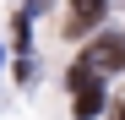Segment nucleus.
<instances>
[{
    "label": "nucleus",
    "mask_w": 125,
    "mask_h": 120,
    "mask_svg": "<svg viewBox=\"0 0 125 120\" xmlns=\"http://www.w3.org/2000/svg\"><path fill=\"white\" fill-rule=\"evenodd\" d=\"M76 66L93 71V76H103V71H125V33H103V38H93V49H82Z\"/></svg>",
    "instance_id": "1"
},
{
    "label": "nucleus",
    "mask_w": 125,
    "mask_h": 120,
    "mask_svg": "<svg viewBox=\"0 0 125 120\" xmlns=\"http://www.w3.org/2000/svg\"><path fill=\"white\" fill-rule=\"evenodd\" d=\"M109 11V0H71V16H65V33H87L98 16Z\"/></svg>",
    "instance_id": "3"
},
{
    "label": "nucleus",
    "mask_w": 125,
    "mask_h": 120,
    "mask_svg": "<svg viewBox=\"0 0 125 120\" xmlns=\"http://www.w3.org/2000/svg\"><path fill=\"white\" fill-rule=\"evenodd\" d=\"M71 109H76L82 120H93V115L103 109V87H98V76L82 71V66H71Z\"/></svg>",
    "instance_id": "2"
}]
</instances>
